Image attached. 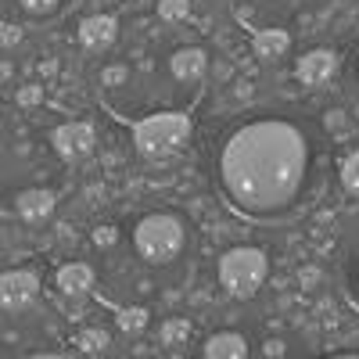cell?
Returning a JSON list of instances; mask_svg holds the SVG:
<instances>
[{"label": "cell", "mask_w": 359, "mask_h": 359, "mask_svg": "<svg viewBox=\"0 0 359 359\" xmlns=\"http://www.w3.org/2000/svg\"><path fill=\"white\" fill-rule=\"evenodd\" d=\"M133 245L147 262H172L184 248V226L176 216H144L133 230Z\"/></svg>", "instance_id": "cell-3"}, {"label": "cell", "mask_w": 359, "mask_h": 359, "mask_svg": "<svg viewBox=\"0 0 359 359\" xmlns=\"http://www.w3.org/2000/svg\"><path fill=\"white\" fill-rule=\"evenodd\" d=\"M355 294H359V277H355Z\"/></svg>", "instance_id": "cell-25"}, {"label": "cell", "mask_w": 359, "mask_h": 359, "mask_svg": "<svg viewBox=\"0 0 359 359\" xmlns=\"http://www.w3.org/2000/svg\"><path fill=\"white\" fill-rule=\"evenodd\" d=\"M40 97H43V90H40V86L22 90V94H18V101H22V104H33V101H40Z\"/></svg>", "instance_id": "cell-22"}, {"label": "cell", "mask_w": 359, "mask_h": 359, "mask_svg": "<svg viewBox=\"0 0 359 359\" xmlns=\"http://www.w3.org/2000/svg\"><path fill=\"white\" fill-rule=\"evenodd\" d=\"M187 331H191L187 320H172V323L162 327V341H165V345H176L180 338H187Z\"/></svg>", "instance_id": "cell-16"}, {"label": "cell", "mask_w": 359, "mask_h": 359, "mask_svg": "<svg viewBox=\"0 0 359 359\" xmlns=\"http://www.w3.org/2000/svg\"><path fill=\"white\" fill-rule=\"evenodd\" d=\"M57 287H62V294H86L94 287V269L86 262H69L57 269Z\"/></svg>", "instance_id": "cell-9"}, {"label": "cell", "mask_w": 359, "mask_h": 359, "mask_svg": "<svg viewBox=\"0 0 359 359\" xmlns=\"http://www.w3.org/2000/svg\"><path fill=\"white\" fill-rule=\"evenodd\" d=\"M123 79H126V69H123V65H111V69H104V72H101V83H108V86L123 83Z\"/></svg>", "instance_id": "cell-20"}, {"label": "cell", "mask_w": 359, "mask_h": 359, "mask_svg": "<svg viewBox=\"0 0 359 359\" xmlns=\"http://www.w3.org/2000/svg\"><path fill=\"white\" fill-rule=\"evenodd\" d=\"M331 359H359V355H331Z\"/></svg>", "instance_id": "cell-23"}, {"label": "cell", "mask_w": 359, "mask_h": 359, "mask_svg": "<svg viewBox=\"0 0 359 359\" xmlns=\"http://www.w3.org/2000/svg\"><path fill=\"white\" fill-rule=\"evenodd\" d=\"M334 72H338V57H334L331 50H309L302 62H298V79L309 83V86L327 83Z\"/></svg>", "instance_id": "cell-7"}, {"label": "cell", "mask_w": 359, "mask_h": 359, "mask_svg": "<svg viewBox=\"0 0 359 359\" xmlns=\"http://www.w3.org/2000/svg\"><path fill=\"white\" fill-rule=\"evenodd\" d=\"M187 137H191V118L184 111H162V115H151V118H144V123L133 126L137 151L147 158L176 155L187 144Z\"/></svg>", "instance_id": "cell-2"}, {"label": "cell", "mask_w": 359, "mask_h": 359, "mask_svg": "<svg viewBox=\"0 0 359 359\" xmlns=\"http://www.w3.org/2000/svg\"><path fill=\"white\" fill-rule=\"evenodd\" d=\"M266 273H269V266L259 248H230L219 259V284L237 298H252L262 287Z\"/></svg>", "instance_id": "cell-4"}, {"label": "cell", "mask_w": 359, "mask_h": 359, "mask_svg": "<svg viewBox=\"0 0 359 359\" xmlns=\"http://www.w3.org/2000/svg\"><path fill=\"white\" fill-rule=\"evenodd\" d=\"M341 184H345L348 194H359V151H352L341 162Z\"/></svg>", "instance_id": "cell-15"}, {"label": "cell", "mask_w": 359, "mask_h": 359, "mask_svg": "<svg viewBox=\"0 0 359 359\" xmlns=\"http://www.w3.org/2000/svg\"><path fill=\"white\" fill-rule=\"evenodd\" d=\"M18 8L29 15H50L57 8V0H18Z\"/></svg>", "instance_id": "cell-19"}, {"label": "cell", "mask_w": 359, "mask_h": 359, "mask_svg": "<svg viewBox=\"0 0 359 359\" xmlns=\"http://www.w3.org/2000/svg\"><path fill=\"white\" fill-rule=\"evenodd\" d=\"M226 194L248 212L287 205L306 172V140L291 123L266 118L237 130L219 162Z\"/></svg>", "instance_id": "cell-1"}, {"label": "cell", "mask_w": 359, "mask_h": 359, "mask_svg": "<svg viewBox=\"0 0 359 359\" xmlns=\"http://www.w3.org/2000/svg\"><path fill=\"white\" fill-rule=\"evenodd\" d=\"M36 359H57V355H36Z\"/></svg>", "instance_id": "cell-24"}, {"label": "cell", "mask_w": 359, "mask_h": 359, "mask_svg": "<svg viewBox=\"0 0 359 359\" xmlns=\"http://www.w3.org/2000/svg\"><path fill=\"white\" fill-rule=\"evenodd\" d=\"M36 294H40V277L33 269H8V273H0V309L22 313L36 302Z\"/></svg>", "instance_id": "cell-5"}, {"label": "cell", "mask_w": 359, "mask_h": 359, "mask_svg": "<svg viewBox=\"0 0 359 359\" xmlns=\"http://www.w3.org/2000/svg\"><path fill=\"white\" fill-rule=\"evenodd\" d=\"M104 345H108V334L104 331H83L79 334V348H86V352H97Z\"/></svg>", "instance_id": "cell-18"}, {"label": "cell", "mask_w": 359, "mask_h": 359, "mask_svg": "<svg viewBox=\"0 0 359 359\" xmlns=\"http://www.w3.org/2000/svg\"><path fill=\"white\" fill-rule=\"evenodd\" d=\"M54 144L65 158H83V155L94 151V130H90L86 123H65L54 133Z\"/></svg>", "instance_id": "cell-6"}, {"label": "cell", "mask_w": 359, "mask_h": 359, "mask_svg": "<svg viewBox=\"0 0 359 359\" xmlns=\"http://www.w3.org/2000/svg\"><path fill=\"white\" fill-rule=\"evenodd\" d=\"M252 47H255V54L259 57H280V54H287V47H291V36L284 33V29H262V33L252 40Z\"/></svg>", "instance_id": "cell-13"}, {"label": "cell", "mask_w": 359, "mask_h": 359, "mask_svg": "<svg viewBox=\"0 0 359 359\" xmlns=\"http://www.w3.org/2000/svg\"><path fill=\"white\" fill-rule=\"evenodd\" d=\"M115 18L111 15H90V18H83V25H79V40H83V47H90V50H101V47H108L111 40H115Z\"/></svg>", "instance_id": "cell-8"}, {"label": "cell", "mask_w": 359, "mask_h": 359, "mask_svg": "<svg viewBox=\"0 0 359 359\" xmlns=\"http://www.w3.org/2000/svg\"><path fill=\"white\" fill-rule=\"evenodd\" d=\"M187 15H191V0H158V18L184 22Z\"/></svg>", "instance_id": "cell-14"}, {"label": "cell", "mask_w": 359, "mask_h": 359, "mask_svg": "<svg viewBox=\"0 0 359 359\" xmlns=\"http://www.w3.org/2000/svg\"><path fill=\"white\" fill-rule=\"evenodd\" d=\"M205 359H248V341L233 331H223L216 338H208Z\"/></svg>", "instance_id": "cell-11"}, {"label": "cell", "mask_w": 359, "mask_h": 359, "mask_svg": "<svg viewBox=\"0 0 359 359\" xmlns=\"http://www.w3.org/2000/svg\"><path fill=\"white\" fill-rule=\"evenodd\" d=\"M144 323H147V313L144 309H126L123 316H118V327H123V331H140Z\"/></svg>", "instance_id": "cell-17"}, {"label": "cell", "mask_w": 359, "mask_h": 359, "mask_svg": "<svg viewBox=\"0 0 359 359\" xmlns=\"http://www.w3.org/2000/svg\"><path fill=\"white\" fill-rule=\"evenodd\" d=\"M208 69V57L198 50V47H187V50H176L172 54V76L184 79V83H198Z\"/></svg>", "instance_id": "cell-10"}, {"label": "cell", "mask_w": 359, "mask_h": 359, "mask_svg": "<svg viewBox=\"0 0 359 359\" xmlns=\"http://www.w3.org/2000/svg\"><path fill=\"white\" fill-rule=\"evenodd\" d=\"M115 241V230L111 226H101L97 233H94V245H111Z\"/></svg>", "instance_id": "cell-21"}, {"label": "cell", "mask_w": 359, "mask_h": 359, "mask_svg": "<svg viewBox=\"0 0 359 359\" xmlns=\"http://www.w3.org/2000/svg\"><path fill=\"white\" fill-rule=\"evenodd\" d=\"M15 208H18V216H22V219L36 223V219L50 216V208H54V194H50V191H25V194L15 201Z\"/></svg>", "instance_id": "cell-12"}]
</instances>
